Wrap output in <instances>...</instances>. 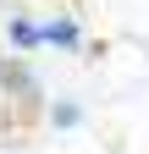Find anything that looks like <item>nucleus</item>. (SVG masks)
Here are the masks:
<instances>
[{
  "mask_svg": "<svg viewBox=\"0 0 149 154\" xmlns=\"http://www.w3.org/2000/svg\"><path fill=\"white\" fill-rule=\"evenodd\" d=\"M0 88H6V94H17L22 105H33V99H39V77H33L28 66H17V61H0Z\"/></svg>",
  "mask_w": 149,
  "mask_h": 154,
  "instance_id": "2",
  "label": "nucleus"
},
{
  "mask_svg": "<svg viewBox=\"0 0 149 154\" xmlns=\"http://www.w3.org/2000/svg\"><path fill=\"white\" fill-rule=\"evenodd\" d=\"M44 44L50 50H66V55H83V28H78V17H50L44 22Z\"/></svg>",
  "mask_w": 149,
  "mask_h": 154,
  "instance_id": "1",
  "label": "nucleus"
},
{
  "mask_svg": "<svg viewBox=\"0 0 149 154\" xmlns=\"http://www.w3.org/2000/svg\"><path fill=\"white\" fill-rule=\"evenodd\" d=\"M50 121H55V132H78L83 127V105L78 99H55L50 105Z\"/></svg>",
  "mask_w": 149,
  "mask_h": 154,
  "instance_id": "4",
  "label": "nucleus"
},
{
  "mask_svg": "<svg viewBox=\"0 0 149 154\" xmlns=\"http://www.w3.org/2000/svg\"><path fill=\"white\" fill-rule=\"evenodd\" d=\"M6 38H11V50H17V55L44 50V22H33V17H11V22H6Z\"/></svg>",
  "mask_w": 149,
  "mask_h": 154,
  "instance_id": "3",
  "label": "nucleus"
}]
</instances>
